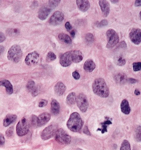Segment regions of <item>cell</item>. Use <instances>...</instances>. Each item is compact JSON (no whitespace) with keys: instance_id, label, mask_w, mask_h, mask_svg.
I'll return each instance as SVG.
<instances>
[{"instance_id":"obj_26","label":"cell","mask_w":141,"mask_h":150,"mask_svg":"<svg viewBox=\"0 0 141 150\" xmlns=\"http://www.w3.org/2000/svg\"><path fill=\"white\" fill-rule=\"evenodd\" d=\"M58 38L61 42H63L67 44H71L72 43V39L69 36L64 33H61L58 35Z\"/></svg>"},{"instance_id":"obj_5","label":"cell","mask_w":141,"mask_h":150,"mask_svg":"<svg viewBox=\"0 0 141 150\" xmlns=\"http://www.w3.org/2000/svg\"><path fill=\"white\" fill-rule=\"evenodd\" d=\"M106 36L108 39V42L106 45L107 48L113 47L119 42V36L113 29H110L108 30L106 33Z\"/></svg>"},{"instance_id":"obj_9","label":"cell","mask_w":141,"mask_h":150,"mask_svg":"<svg viewBox=\"0 0 141 150\" xmlns=\"http://www.w3.org/2000/svg\"><path fill=\"white\" fill-rule=\"evenodd\" d=\"M58 129L57 126L56 125H51L45 128L41 134V137L43 140H47L52 137L55 134L56 132Z\"/></svg>"},{"instance_id":"obj_17","label":"cell","mask_w":141,"mask_h":150,"mask_svg":"<svg viewBox=\"0 0 141 150\" xmlns=\"http://www.w3.org/2000/svg\"><path fill=\"white\" fill-rule=\"evenodd\" d=\"M114 80L117 83L124 84L128 82V78L124 73L119 72L116 73L114 76Z\"/></svg>"},{"instance_id":"obj_21","label":"cell","mask_w":141,"mask_h":150,"mask_svg":"<svg viewBox=\"0 0 141 150\" xmlns=\"http://www.w3.org/2000/svg\"><path fill=\"white\" fill-rule=\"evenodd\" d=\"M84 70L88 72H91L96 68V64L92 59H88L86 61L83 66Z\"/></svg>"},{"instance_id":"obj_37","label":"cell","mask_w":141,"mask_h":150,"mask_svg":"<svg viewBox=\"0 0 141 150\" xmlns=\"http://www.w3.org/2000/svg\"><path fill=\"white\" fill-rule=\"evenodd\" d=\"M13 134V127H11L9 128L8 129H7L6 131V134L7 137H11Z\"/></svg>"},{"instance_id":"obj_20","label":"cell","mask_w":141,"mask_h":150,"mask_svg":"<svg viewBox=\"0 0 141 150\" xmlns=\"http://www.w3.org/2000/svg\"><path fill=\"white\" fill-rule=\"evenodd\" d=\"M0 86H4L6 88V91L8 95H11L13 93V86L9 81L6 80L0 81Z\"/></svg>"},{"instance_id":"obj_48","label":"cell","mask_w":141,"mask_h":150,"mask_svg":"<svg viewBox=\"0 0 141 150\" xmlns=\"http://www.w3.org/2000/svg\"><path fill=\"white\" fill-rule=\"evenodd\" d=\"M75 33H76V31L75 30H73L70 33L71 35L72 36V37H74L75 35Z\"/></svg>"},{"instance_id":"obj_38","label":"cell","mask_w":141,"mask_h":150,"mask_svg":"<svg viewBox=\"0 0 141 150\" xmlns=\"http://www.w3.org/2000/svg\"><path fill=\"white\" fill-rule=\"evenodd\" d=\"M108 22L107 20H103L101 22H99V23L98 24L97 26H98V27L101 28V27H105V26L108 25Z\"/></svg>"},{"instance_id":"obj_8","label":"cell","mask_w":141,"mask_h":150,"mask_svg":"<svg viewBox=\"0 0 141 150\" xmlns=\"http://www.w3.org/2000/svg\"><path fill=\"white\" fill-rule=\"evenodd\" d=\"M76 102L78 108L82 112H85L88 108L89 103L86 95L80 93L77 97Z\"/></svg>"},{"instance_id":"obj_16","label":"cell","mask_w":141,"mask_h":150,"mask_svg":"<svg viewBox=\"0 0 141 150\" xmlns=\"http://www.w3.org/2000/svg\"><path fill=\"white\" fill-rule=\"evenodd\" d=\"M78 8L80 11L86 12L90 8V4L89 1L86 0H77L76 1Z\"/></svg>"},{"instance_id":"obj_34","label":"cell","mask_w":141,"mask_h":150,"mask_svg":"<svg viewBox=\"0 0 141 150\" xmlns=\"http://www.w3.org/2000/svg\"><path fill=\"white\" fill-rule=\"evenodd\" d=\"M31 124L33 126V127H37V116L36 115H32L30 118Z\"/></svg>"},{"instance_id":"obj_51","label":"cell","mask_w":141,"mask_h":150,"mask_svg":"<svg viewBox=\"0 0 141 150\" xmlns=\"http://www.w3.org/2000/svg\"><path fill=\"white\" fill-rule=\"evenodd\" d=\"M111 2L112 3H118V2H119V1H111Z\"/></svg>"},{"instance_id":"obj_45","label":"cell","mask_w":141,"mask_h":150,"mask_svg":"<svg viewBox=\"0 0 141 150\" xmlns=\"http://www.w3.org/2000/svg\"><path fill=\"white\" fill-rule=\"evenodd\" d=\"M83 133L86 134H87V135H90V131L89 130L87 126H85V127L84 128Z\"/></svg>"},{"instance_id":"obj_14","label":"cell","mask_w":141,"mask_h":150,"mask_svg":"<svg viewBox=\"0 0 141 150\" xmlns=\"http://www.w3.org/2000/svg\"><path fill=\"white\" fill-rule=\"evenodd\" d=\"M100 8L101 10L102 16L103 17H108L110 12V4L107 1L101 0L99 1Z\"/></svg>"},{"instance_id":"obj_12","label":"cell","mask_w":141,"mask_h":150,"mask_svg":"<svg viewBox=\"0 0 141 150\" xmlns=\"http://www.w3.org/2000/svg\"><path fill=\"white\" fill-rule=\"evenodd\" d=\"M39 59V54L35 51L28 54L25 59V63L28 66L35 65L38 62Z\"/></svg>"},{"instance_id":"obj_27","label":"cell","mask_w":141,"mask_h":150,"mask_svg":"<svg viewBox=\"0 0 141 150\" xmlns=\"http://www.w3.org/2000/svg\"><path fill=\"white\" fill-rule=\"evenodd\" d=\"M76 100H77L76 94L74 92H71L67 97V104L69 106H72L74 104Z\"/></svg>"},{"instance_id":"obj_49","label":"cell","mask_w":141,"mask_h":150,"mask_svg":"<svg viewBox=\"0 0 141 150\" xmlns=\"http://www.w3.org/2000/svg\"><path fill=\"white\" fill-rule=\"evenodd\" d=\"M134 93L135 94L136 96H139V95H140V91H139V90L138 89H136L135 90V92H134Z\"/></svg>"},{"instance_id":"obj_22","label":"cell","mask_w":141,"mask_h":150,"mask_svg":"<svg viewBox=\"0 0 141 150\" xmlns=\"http://www.w3.org/2000/svg\"><path fill=\"white\" fill-rule=\"evenodd\" d=\"M17 116L13 114H8L6 116L3 120V125L5 127H8L12 123L14 122L17 120Z\"/></svg>"},{"instance_id":"obj_35","label":"cell","mask_w":141,"mask_h":150,"mask_svg":"<svg viewBox=\"0 0 141 150\" xmlns=\"http://www.w3.org/2000/svg\"><path fill=\"white\" fill-rule=\"evenodd\" d=\"M133 71L135 72L141 70V62H134L133 64Z\"/></svg>"},{"instance_id":"obj_1","label":"cell","mask_w":141,"mask_h":150,"mask_svg":"<svg viewBox=\"0 0 141 150\" xmlns=\"http://www.w3.org/2000/svg\"><path fill=\"white\" fill-rule=\"evenodd\" d=\"M83 56L82 52L78 50H71L61 55L60 63L63 67L69 66L72 63H78L83 60Z\"/></svg>"},{"instance_id":"obj_23","label":"cell","mask_w":141,"mask_h":150,"mask_svg":"<svg viewBox=\"0 0 141 150\" xmlns=\"http://www.w3.org/2000/svg\"><path fill=\"white\" fill-rule=\"evenodd\" d=\"M120 108L122 112L126 115H128L130 113V108L129 103L126 99H124L120 104Z\"/></svg>"},{"instance_id":"obj_6","label":"cell","mask_w":141,"mask_h":150,"mask_svg":"<svg viewBox=\"0 0 141 150\" xmlns=\"http://www.w3.org/2000/svg\"><path fill=\"white\" fill-rule=\"evenodd\" d=\"M55 138L57 142L63 144H69L71 141V136L62 128L58 129L56 132Z\"/></svg>"},{"instance_id":"obj_36","label":"cell","mask_w":141,"mask_h":150,"mask_svg":"<svg viewBox=\"0 0 141 150\" xmlns=\"http://www.w3.org/2000/svg\"><path fill=\"white\" fill-rule=\"evenodd\" d=\"M86 40L89 43H91L94 41V36L92 33H87L86 36Z\"/></svg>"},{"instance_id":"obj_4","label":"cell","mask_w":141,"mask_h":150,"mask_svg":"<svg viewBox=\"0 0 141 150\" xmlns=\"http://www.w3.org/2000/svg\"><path fill=\"white\" fill-rule=\"evenodd\" d=\"M22 55V50L19 45H14L9 49L7 57L9 61L14 63H18L21 59Z\"/></svg>"},{"instance_id":"obj_33","label":"cell","mask_w":141,"mask_h":150,"mask_svg":"<svg viewBox=\"0 0 141 150\" xmlns=\"http://www.w3.org/2000/svg\"><path fill=\"white\" fill-rule=\"evenodd\" d=\"M6 33L8 35L10 36H16L18 33H19V31L17 29H9L7 30Z\"/></svg>"},{"instance_id":"obj_44","label":"cell","mask_w":141,"mask_h":150,"mask_svg":"<svg viewBox=\"0 0 141 150\" xmlns=\"http://www.w3.org/2000/svg\"><path fill=\"white\" fill-rule=\"evenodd\" d=\"M128 82L129 83H130L131 84L135 83L137 82H138V81L133 78H128Z\"/></svg>"},{"instance_id":"obj_3","label":"cell","mask_w":141,"mask_h":150,"mask_svg":"<svg viewBox=\"0 0 141 150\" xmlns=\"http://www.w3.org/2000/svg\"><path fill=\"white\" fill-rule=\"evenodd\" d=\"M67 126L69 130L74 132H79L83 126V120L78 112L72 113L67 122Z\"/></svg>"},{"instance_id":"obj_19","label":"cell","mask_w":141,"mask_h":150,"mask_svg":"<svg viewBox=\"0 0 141 150\" xmlns=\"http://www.w3.org/2000/svg\"><path fill=\"white\" fill-rule=\"evenodd\" d=\"M66 86L62 82H57L54 87V91L58 96H62L66 91Z\"/></svg>"},{"instance_id":"obj_52","label":"cell","mask_w":141,"mask_h":150,"mask_svg":"<svg viewBox=\"0 0 141 150\" xmlns=\"http://www.w3.org/2000/svg\"><path fill=\"white\" fill-rule=\"evenodd\" d=\"M140 19L141 20V11L140 12Z\"/></svg>"},{"instance_id":"obj_30","label":"cell","mask_w":141,"mask_h":150,"mask_svg":"<svg viewBox=\"0 0 141 150\" xmlns=\"http://www.w3.org/2000/svg\"><path fill=\"white\" fill-rule=\"evenodd\" d=\"M120 150H131L130 142L127 140H124L122 142Z\"/></svg>"},{"instance_id":"obj_13","label":"cell","mask_w":141,"mask_h":150,"mask_svg":"<svg viewBox=\"0 0 141 150\" xmlns=\"http://www.w3.org/2000/svg\"><path fill=\"white\" fill-rule=\"evenodd\" d=\"M50 115L47 112H43L37 117V126H44L49 122L50 119Z\"/></svg>"},{"instance_id":"obj_50","label":"cell","mask_w":141,"mask_h":150,"mask_svg":"<svg viewBox=\"0 0 141 150\" xmlns=\"http://www.w3.org/2000/svg\"><path fill=\"white\" fill-rule=\"evenodd\" d=\"M4 50V48L3 47V46H0V55L3 53Z\"/></svg>"},{"instance_id":"obj_43","label":"cell","mask_w":141,"mask_h":150,"mask_svg":"<svg viewBox=\"0 0 141 150\" xmlns=\"http://www.w3.org/2000/svg\"><path fill=\"white\" fill-rule=\"evenodd\" d=\"M6 36L4 35V33L0 32V43L3 42L5 40H6Z\"/></svg>"},{"instance_id":"obj_47","label":"cell","mask_w":141,"mask_h":150,"mask_svg":"<svg viewBox=\"0 0 141 150\" xmlns=\"http://www.w3.org/2000/svg\"><path fill=\"white\" fill-rule=\"evenodd\" d=\"M135 6H141V0H136L135 2Z\"/></svg>"},{"instance_id":"obj_28","label":"cell","mask_w":141,"mask_h":150,"mask_svg":"<svg viewBox=\"0 0 141 150\" xmlns=\"http://www.w3.org/2000/svg\"><path fill=\"white\" fill-rule=\"evenodd\" d=\"M112 124V122H111V120H106L104 122H102L101 124V127L100 128H98L97 131H100L101 132V133L104 134L107 132V127L109 125H111Z\"/></svg>"},{"instance_id":"obj_40","label":"cell","mask_w":141,"mask_h":150,"mask_svg":"<svg viewBox=\"0 0 141 150\" xmlns=\"http://www.w3.org/2000/svg\"><path fill=\"white\" fill-rule=\"evenodd\" d=\"M47 103H48V101L45 99H42V100L40 101L39 103V107H43L47 105Z\"/></svg>"},{"instance_id":"obj_25","label":"cell","mask_w":141,"mask_h":150,"mask_svg":"<svg viewBox=\"0 0 141 150\" xmlns=\"http://www.w3.org/2000/svg\"><path fill=\"white\" fill-rule=\"evenodd\" d=\"M114 63L118 66H123L126 64V60L123 56L119 54L114 57Z\"/></svg>"},{"instance_id":"obj_31","label":"cell","mask_w":141,"mask_h":150,"mask_svg":"<svg viewBox=\"0 0 141 150\" xmlns=\"http://www.w3.org/2000/svg\"><path fill=\"white\" fill-rule=\"evenodd\" d=\"M56 59V56L54 53L52 52H50L47 54V56H46V61L47 62H52Z\"/></svg>"},{"instance_id":"obj_15","label":"cell","mask_w":141,"mask_h":150,"mask_svg":"<svg viewBox=\"0 0 141 150\" xmlns=\"http://www.w3.org/2000/svg\"><path fill=\"white\" fill-rule=\"evenodd\" d=\"M51 8L49 6H43L39 9L38 13V17L42 20L47 19L50 13L51 12Z\"/></svg>"},{"instance_id":"obj_11","label":"cell","mask_w":141,"mask_h":150,"mask_svg":"<svg viewBox=\"0 0 141 150\" xmlns=\"http://www.w3.org/2000/svg\"><path fill=\"white\" fill-rule=\"evenodd\" d=\"M130 40L134 44L139 45L141 42V29L133 28L129 35Z\"/></svg>"},{"instance_id":"obj_41","label":"cell","mask_w":141,"mask_h":150,"mask_svg":"<svg viewBox=\"0 0 141 150\" xmlns=\"http://www.w3.org/2000/svg\"><path fill=\"white\" fill-rule=\"evenodd\" d=\"M72 76L75 80H79L80 78V75L77 71H74L72 73Z\"/></svg>"},{"instance_id":"obj_53","label":"cell","mask_w":141,"mask_h":150,"mask_svg":"<svg viewBox=\"0 0 141 150\" xmlns=\"http://www.w3.org/2000/svg\"></svg>"},{"instance_id":"obj_2","label":"cell","mask_w":141,"mask_h":150,"mask_svg":"<svg viewBox=\"0 0 141 150\" xmlns=\"http://www.w3.org/2000/svg\"><path fill=\"white\" fill-rule=\"evenodd\" d=\"M92 88L96 95L101 98H107L109 95V89L103 78L96 79L94 81Z\"/></svg>"},{"instance_id":"obj_18","label":"cell","mask_w":141,"mask_h":150,"mask_svg":"<svg viewBox=\"0 0 141 150\" xmlns=\"http://www.w3.org/2000/svg\"><path fill=\"white\" fill-rule=\"evenodd\" d=\"M26 86L28 91L31 92L33 97L38 95V88L36 86V84L33 81H29Z\"/></svg>"},{"instance_id":"obj_32","label":"cell","mask_w":141,"mask_h":150,"mask_svg":"<svg viewBox=\"0 0 141 150\" xmlns=\"http://www.w3.org/2000/svg\"><path fill=\"white\" fill-rule=\"evenodd\" d=\"M61 1H49V7L51 9L55 8L60 4Z\"/></svg>"},{"instance_id":"obj_46","label":"cell","mask_w":141,"mask_h":150,"mask_svg":"<svg viewBox=\"0 0 141 150\" xmlns=\"http://www.w3.org/2000/svg\"><path fill=\"white\" fill-rule=\"evenodd\" d=\"M119 47H120V48H126L127 46H126V42H124V41L121 42L120 43V45H119Z\"/></svg>"},{"instance_id":"obj_39","label":"cell","mask_w":141,"mask_h":150,"mask_svg":"<svg viewBox=\"0 0 141 150\" xmlns=\"http://www.w3.org/2000/svg\"><path fill=\"white\" fill-rule=\"evenodd\" d=\"M65 27L67 29V30L68 31L69 33H71L73 29H72V26L71 23L69 22H66L65 25Z\"/></svg>"},{"instance_id":"obj_24","label":"cell","mask_w":141,"mask_h":150,"mask_svg":"<svg viewBox=\"0 0 141 150\" xmlns=\"http://www.w3.org/2000/svg\"><path fill=\"white\" fill-rule=\"evenodd\" d=\"M51 111L53 114H57L60 111V105L55 99H52L51 102Z\"/></svg>"},{"instance_id":"obj_7","label":"cell","mask_w":141,"mask_h":150,"mask_svg":"<svg viewBox=\"0 0 141 150\" xmlns=\"http://www.w3.org/2000/svg\"><path fill=\"white\" fill-rule=\"evenodd\" d=\"M29 125L28 120L26 117H23L18 123L16 127V131L18 135L23 136L26 135L29 132Z\"/></svg>"},{"instance_id":"obj_10","label":"cell","mask_w":141,"mask_h":150,"mask_svg":"<svg viewBox=\"0 0 141 150\" xmlns=\"http://www.w3.org/2000/svg\"><path fill=\"white\" fill-rule=\"evenodd\" d=\"M64 19V14L61 11H56L50 18L49 23L54 26L60 25Z\"/></svg>"},{"instance_id":"obj_42","label":"cell","mask_w":141,"mask_h":150,"mask_svg":"<svg viewBox=\"0 0 141 150\" xmlns=\"http://www.w3.org/2000/svg\"><path fill=\"white\" fill-rule=\"evenodd\" d=\"M5 143V139L3 134L0 133V145L2 146Z\"/></svg>"},{"instance_id":"obj_29","label":"cell","mask_w":141,"mask_h":150,"mask_svg":"<svg viewBox=\"0 0 141 150\" xmlns=\"http://www.w3.org/2000/svg\"><path fill=\"white\" fill-rule=\"evenodd\" d=\"M134 136L136 141L137 142H141V126H137L135 128Z\"/></svg>"}]
</instances>
